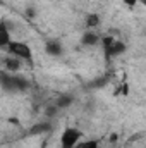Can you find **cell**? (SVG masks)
Here are the masks:
<instances>
[{"label": "cell", "instance_id": "6da1fadb", "mask_svg": "<svg viewBox=\"0 0 146 148\" xmlns=\"http://www.w3.org/2000/svg\"><path fill=\"white\" fill-rule=\"evenodd\" d=\"M7 52H9L12 57H17V59L28 60V62L33 60V50H31V47H29L28 43H24V41L12 40V41L7 45Z\"/></svg>", "mask_w": 146, "mask_h": 148}, {"label": "cell", "instance_id": "7a4b0ae2", "mask_svg": "<svg viewBox=\"0 0 146 148\" xmlns=\"http://www.w3.org/2000/svg\"><path fill=\"white\" fill-rule=\"evenodd\" d=\"M102 47H103V52H105V57L112 59V57H117L120 53L126 52V45L124 41L117 40L113 36H103L102 38Z\"/></svg>", "mask_w": 146, "mask_h": 148}, {"label": "cell", "instance_id": "3957f363", "mask_svg": "<svg viewBox=\"0 0 146 148\" xmlns=\"http://www.w3.org/2000/svg\"><path fill=\"white\" fill-rule=\"evenodd\" d=\"M28 81L21 76H17L16 73H3L2 74V86L5 90H14V91H21V90H26L28 88Z\"/></svg>", "mask_w": 146, "mask_h": 148}, {"label": "cell", "instance_id": "277c9868", "mask_svg": "<svg viewBox=\"0 0 146 148\" xmlns=\"http://www.w3.org/2000/svg\"><path fill=\"white\" fill-rule=\"evenodd\" d=\"M83 140V133L77 127H65L60 134V148H76Z\"/></svg>", "mask_w": 146, "mask_h": 148}, {"label": "cell", "instance_id": "5b68a950", "mask_svg": "<svg viewBox=\"0 0 146 148\" xmlns=\"http://www.w3.org/2000/svg\"><path fill=\"white\" fill-rule=\"evenodd\" d=\"M10 41H12V38H10L9 28H7V23L2 21V23H0V47L7 48V45H9Z\"/></svg>", "mask_w": 146, "mask_h": 148}, {"label": "cell", "instance_id": "8992f818", "mask_svg": "<svg viewBox=\"0 0 146 148\" xmlns=\"http://www.w3.org/2000/svg\"><path fill=\"white\" fill-rule=\"evenodd\" d=\"M81 41H83V45H86V47H95L96 43H102V38L98 36L96 33H93V31H86L83 38H81Z\"/></svg>", "mask_w": 146, "mask_h": 148}, {"label": "cell", "instance_id": "52a82bcc", "mask_svg": "<svg viewBox=\"0 0 146 148\" xmlns=\"http://www.w3.org/2000/svg\"><path fill=\"white\" fill-rule=\"evenodd\" d=\"M45 50H46V53H50V55H53V57H59V55L62 53V45H60L59 41H50V43H46Z\"/></svg>", "mask_w": 146, "mask_h": 148}, {"label": "cell", "instance_id": "ba28073f", "mask_svg": "<svg viewBox=\"0 0 146 148\" xmlns=\"http://www.w3.org/2000/svg\"><path fill=\"white\" fill-rule=\"evenodd\" d=\"M5 67H7L10 73H16V71H19V67H21V62L17 60V57L5 59Z\"/></svg>", "mask_w": 146, "mask_h": 148}, {"label": "cell", "instance_id": "9c48e42d", "mask_svg": "<svg viewBox=\"0 0 146 148\" xmlns=\"http://www.w3.org/2000/svg\"><path fill=\"white\" fill-rule=\"evenodd\" d=\"M76 148H100L96 140H81Z\"/></svg>", "mask_w": 146, "mask_h": 148}, {"label": "cell", "instance_id": "30bf717a", "mask_svg": "<svg viewBox=\"0 0 146 148\" xmlns=\"http://www.w3.org/2000/svg\"><path fill=\"white\" fill-rule=\"evenodd\" d=\"M98 24H100V16H98V14H89L88 19H86V26L95 28V26H98Z\"/></svg>", "mask_w": 146, "mask_h": 148}, {"label": "cell", "instance_id": "8fae6325", "mask_svg": "<svg viewBox=\"0 0 146 148\" xmlns=\"http://www.w3.org/2000/svg\"><path fill=\"white\" fill-rule=\"evenodd\" d=\"M138 2H139V0H124V3H126L127 7H134Z\"/></svg>", "mask_w": 146, "mask_h": 148}, {"label": "cell", "instance_id": "7c38bea8", "mask_svg": "<svg viewBox=\"0 0 146 148\" xmlns=\"http://www.w3.org/2000/svg\"><path fill=\"white\" fill-rule=\"evenodd\" d=\"M139 3H143V5L146 7V0H139Z\"/></svg>", "mask_w": 146, "mask_h": 148}]
</instances>
